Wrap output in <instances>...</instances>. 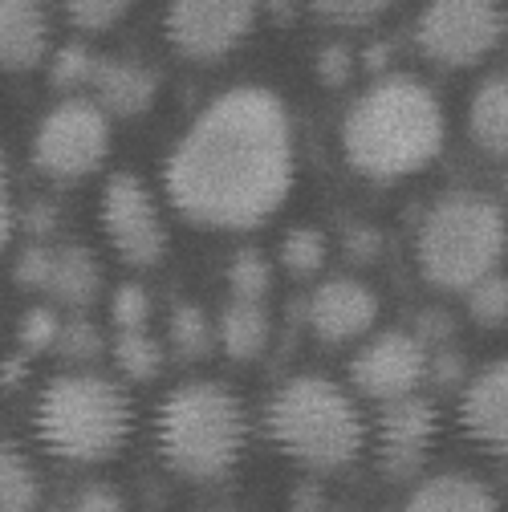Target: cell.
Masks as SVG:
<instances>
[{
    "mask_svg": "<svg viewBox=\"0 0 508 512\" xmlns=\"http://www.w3.org/2000/svg\"><path fill=\"white\" fill-rule=\"evenodd\" d=\"M57 354L70 358V362H90L102 354V334L90 317H66L61 326V342H57Z\"/></svg>",
    "mask_w": 508,
    "mask_h": 512,
    "instance_id": "30",
    "label": "cell"
},
{
    "mask_svg": "<svg viewBox=\"0 0 508 512\" xmlns=\"http://www.w3.org/2000/svg\"><path fill=\"white\" fill-rule=\"evenodd\" d=\"M66 512H126V504H122V496H118L114 488L90 484V488H82V492L70 500Z\"/></svg>",
    "mask_w": 508,
    "mask_h": 512,
    "instance_id": "36",
    "label": "cell"
},
{
    "mask_svg": "<svg viewBox=\"0 0 508 512\" xmlns=\"http://www.w3.org/2000/svg\"><path fill=\"white\" fill-rule=\"evenodd\" d=\"M374 317H378V297L370 285H362L354 277H334L326 285H317L305 305L309 330L330 346L362 338L374 326Z\"/></svg>",
    "mask_w": 508,
    "mask_h": 512,
    "instance_id": "13",
    "label": "cell"
},
{
    "mask_svg": "<svg viewBox=\"0 0 508 512\" xmlns=\"http://www.w3.org/2000/svg\"><path fill=\"white\" fill-rule=\"evenodd\" d=\"M273 322L261 301H228L216 317V342L232 362H252L269 346Z\"/></svg>",
    "mask_w": 508,
    "mask_h": 512,
    "instance_id": "18",
    "label": "cell"
},
{
    "mask_svg": "<svg viewBox=\"0 0 508 512\" xmlns=\"http://www.w3.org/2000/svg\"><path fill=\"white\" fill-rule=\"evenodd\" d=\"M326 512H350V508H326Z\"/></svg>",
    "mask_w": 508,
    "mask_h": 512,
    "instance_id": "43",
    "label": "cell"
},
{
    "mask_svg": "<svg viewBox=\"0 0 508 512\" xmlns=\"http://www.w3.org/2000/svg\"><path fill=\"white\" fill-rule=\"evenodd\" d=\"M98 61L90 45L74 41V45H61L53 57H49V82L57 90H82V86H94V74H98Z\"/></svg>",
    "mask_w": 508,
    "mask_h": 512,
    "instance_id": "27",
    "label": "cell"
},
{
    "mask_svg": "<svg viewBox=\"0 0 508 512\" xmlns=\"http://www.w3.org/2000/svg\"><path fill=\"white\" fill-rule=\"evenodd\" d=\"M224 281L232 289V301H261L273 285V265L261 248H240L224 269Z\"/></svg>",
    "mask_w": 508,
    "mask_h": 512,
    "instance_id": "23",
    "label": "cell"
},
{
    "mask_svg": "<svg viewBox=\"0 0 508 512\" xmlns=\"http://www.w3.org/2000/svg\"><path fill=\"white\" fill-rule=\"evenodd\" d=\"M21 374H25V362H21V358H13V362H5V387H21V382H17Z\"/></svg>",
    "mask_w": 508,
    "mask_h": 512,
    "instance_id": "40",
    "label": "cell"
},
{
    "mask_svg": "<svg viewBox=\"0 0 508 512\" xmlns=\"http://www.w3.org/2000/svg\"><path fill=\"white\" fill-rule=\"evenodd\" d=\"M443 106L411 74L378 78L342 118V155L366 179L423 171L443 147Z\"/></svg>",
    "mask_w": 508,
    "mask_h": 512,
    "instance_id": "2",
    "label": "cell"
},
{
    "mask_svg": "<svg viewBox=\"0 0 508 512\" xmlns=\"http://www.w3.org/2000/svg\"><path fill=\"white\" fill-rule=\"evenodd\" d=\"M90 90H94V102L106 110V118H135V114L151 110V102L159 94V78L143 66V61L102 57Z\"/></svg>",
    "mask_w": 508,
    "mask_h": 512,
    "instance_id": "15",
    "label": "cell"
},
{
    "mask_svg": "<svg viewBox=\"0 0 508 512\" xmlns=\"http://www.w3.org/2000/svg\"><path fill=\"white\" fill-rule=\"evenodd\" d=\"M167 342L179 358H204L212 354V342H216V326L208 322V313L200 305H175L171 317H167Z\"/></svg>",
    "mask_w": 508,
    "mask_h": 512,
    "instance_id": "21",
    "label": "cell"
},
{
    "mask_svg": "<svg viewBox=\"0 0 508 512\" xmlns=\"http://www.w3.org/2000/svg\"><path fill=\"white\" fill-rule=\"evenodd\" d=\"M504 191H508V167H504Z\"/></svg>",
    "mask_w": 508,
    "mask_h": 512,
    "instance_id": "42",
    "label": "cell"
},
{
    "mask_svg": "<svg viewBox=\"0 0 508 512\" xmlns=\"http://www.w3.org/2000/svg\"><path fill=\"white\" fill-rule=\"evenodd\" d=\"M21 220H25V228H29L33 236H45V232H53V224H57V208H53V204H29V208L21 212Z\"/></svg>",
    "mask_w": 508,
    "mask_h": 512,
    "instance_id": "39",
    "label": "cell"
},
{
    "mask_svg": "<svg viewBox=\"0 0 508 512\" xmlns=\"http://www.w3.org/2000/svg\"><path fill=\"white\" fill-rule=\"evenodd\" d=\"M464 305H468V317L480 330H500L508 322V277L492 273V277L476 281L464 293Z\"/></svg>",
    "mask_w": 508,
    "mask_h": 512,
    "instance_id": "26",
    "label": "cell"
},
{
    "mask_svg": "<svg viewBox=\"0 0 508 512\" xmlns=\"http://www.w3.org/2000/svg\"><path fill=\"white\" fill-rule=\"evenodd\" d=\"M508 33V17L484 0H443L419 13L415 45L435 66H476Z\"/></svg>",
    "mask_w": 508,
    "mask_h": 512,
    "instance_id": "8",
    "label": "cell"
},
{
    "mask_svg": "<svg viewBox=\"0 0 508 512\" xmlns=\"http://www.w3.org/2000/svg\"><path fill=\"white\" fill-rule=\"evenodd\" d=\"M53 256H57V248H49L45 240L37 244H25L21 252H17V285L21 289H45L49 293V281H53Z\"/></svg>",
    "mask_w": 508,
    "mask_h": 512,
    "instance_id": "31",
    "label": "cell"
},
{
    "mask_svg": "<svg viewBox=\"0 0 508 512\" xmlns=\"http://www.w3.org/2000/svg\"><path fill=\"white\" fill-rule=\"evenodd\" d=\"M110 151V122L98 102L66 98L57 102L33 131L29 159L49 179H82L102 167Z\"/></svg>",
    "mask_w": 508,
    "mask_h": 512,
    "instance_id": "7",
    "label": "cell"
},
{
    "mask_svg": "<svg viewBox=\"0 0 508 512\" xmlns=\"http://www.w3.org/2000/svg\"><path fill=\"white\" fill-rule=\"evenodd\" d=\"M387 13V5H378V0H334V5H317V17L338 25V29H366L374 25L378 17Z\"/></svg>",
    "mask_w": 508,
    "mask_h": 512,
    "instance_id": "32",
    "label": "cell"
},
{
    "mask_svg": "<svg viewBox=\"0 0 508 512\" xmlns=\"http://www.w3.org/2000/svg\"><path fill=\"white\" fill-rule=\"evenodd\" d=\"M102 293V269L98 256L86 244H66L53 256V281H49V297L70 305V309H86L94 305Z\"/></svg>",
    "mask_w": 508,
    "mask_h": 512,
    "instance_id": "19",
    "label": "cell"
},
{
    "mask_svg": "<svg viewBox=\"0 0 508 512\" xmlns=\"http://www.w3.org/2000/svg\"><path fill=\"white\" fill-rule=\"evenodd\" d=\"M407 512H500V504L484 480L464 472H439L411 492Z\"/></svg>",
    "mask_w": 508,
    "mask_h": 512,
    "instance_id": "17",
    "label": "cell"
},
{
    "mask_svg": "<svg viewBox=\"0 0 508 512\" xmlns=\"http://www.w3.org/2000/svg\"><path fill=\"white\" fill-rule=\"evenodd\" d=\"M114 362L126 378H135V382H147L163 370L167 362V350L143 330V334H118L114 338Z\"/></svg>",
    "mask_w": 508,
    "mask_h": 512,
    "instance_id": "24",
    "label": "cell"
},
{
    "mask_svg": "<svg viewBox=\"0 0 508 512\" xmlns=\"http://www.w3.org/2000/svg\"><path fill=\"white\" fill-rule=\"evenodd\" d=\"M460 423L472 443L492 456H508V358L484 366L460 399Z\"/></svg>",
    "mask_w": 508,
    "mask_h": 512,
    "instance_id": "14",
    "label": "cell"
},
{
    "mask_svg": "<svg viewBox=\"0 0 508 512\" xmlns=\"http://www.w3.org/2000/svg\"><path fill=\"white\" fill-rule=\"evenodd\" d=\"M41 447L70 464H98L122 452L131 435V399L102 374H57L33 407Z\"/></svg>",
    "mask_w": 508,
    "mask_h": 512,
    "instance_id": "6",
    "label": "cell"
},
{
    "mask_svg": "<svg viewBox=\"0 0 508 512\" xmlns=\"http://www.w3.org/2000/svg\"><path fill=\"white\" fill-rule=\"evenodd\" d=\"M147 317H151V297H147L143 285L122 281L110 293V322L118 326V334H143L147 330Z\"/></svg>",
    "mask_w": 508,
    "mask_h": 512,
    "instance_id": "29",
    "label": "cell"
},
{
    "mask_svg": "<svg viewBox=\"0 0 508 512\" xmlns=\"http://www.w3.org/2000/svg\"><path fill=\"white\" fill-rule=\"evenodd\" d=\"M452 330H456V322H452V313H448V309H423V313H419V322H415V338H419L431 354L452 342Z\"/></svg>",
    "mask_w": 508,
    "mask_h": 512,
    "instance_id": "35",
    "label": "cell"
},
{
    "mask_svg": "<svg viewBox=\"0 0 508 512\" xmlns=\"http://www.w3.org/2000/svg\"><path fill=\"white\" fill-rule=\"evenodd\" d=\"M49 53V17L45 9L29 5V0H9L0 9V61L5 70L21 74L41 66V57Z\"/></svg>",
    "mask_w": 508,
    "mask_h": 512,
    "instance_id": "16",
    "label": "cell"
},
{
    "mask_svg": "<svg viewBox=\"0 0 508 512\" xmlns=\"http://www.w3.org/2000/svg\"><path fill=\"white\" fill-rule=\"evenodd\" d=\"M431 374V350L407 334V330H387V334H374L354 358H350V382L378 399V403H395L419 391V382Z\"/></svg>",
    "mask_w": 508,
    "mask_h": 512,
    "instance_id": "10",
    "label": "cell"
},
{
    "mask_svg": "<svg viewBox=\"0 0 508 512\" xmlns=\"http://www.w3.org/2000/svg\"><path fill=\"white\" fill-rule=\"evenodd\" d=\"M98 216H102V232L110 236L114 252L122 256L126 265L151 269V265L163 261V252H167V228H163L159 204L151 200V191H147L143 179L126 175V171L110 175L106 187H102Z\"/></svg>",
    "mask_w": 508,
    "mask_h": 512,
    "instance_id": "9",
    "label": "cell"
},
{
    "mask_svg": "<svg viewBox=\"0 0 508 512\" xmlns=\"http://www.w3.org/2000/svg\"><path fill=\"white\" fill-rule=\"evenodd\" d=\"M265 431L281 452L313 472H338L362 452L358 403L322 374H293L265 403Z\"/></svg>",
    "mask_w": 508,
    "mask_h": 512,
    "instance_id": "4",
    "label": "cell"
},
{
    "mask_svg": "<svg viewBox=\"0 0 508 512\" xmlns=\"http://www.w3.org/2000/svg\"><path fill=\"white\" fill-rule=\"evenodd\" d=\"M439 431V411L423 395H407L378 415V464L391 480H407L423 468L427 447Z\"/></svg>",
    "mask_w": 508,
    "mask_h": 512,
    "instance_id": "12",
    "label": "cell"
},
{
    "mask_svg": "<svg viewBox=\"0 0 508 512\" xmlns=\"http://www.w3.org/2000/svg\"><path fill=\"white\" fill-rule=\"evenodd\" d=\"M293 504H297V508H309V504H317V492H297Z\"/></svg>",
    "mask_w": 508,
    "mask_h": 512,
    "instance_id": "41",
    "label": "cell"
},
{
    "mask_svg": "<svg viewBox=\"0 0 508 512\" xmlns=\"http://www.w3.org/2000/svg\"><path fill=\"white\" fill-rule=\"evenodd\" d=\"M317 78L330 90H342L354 78V53L350 45H322L317 49Z\"/></svg>",
    "mask_w": 508,
    "mask_h": 512,
    "instance_id": "34",
    "label": "cell"
},
{
    "mask_svg": "<svg viewBox=\"0 0 508 512\" xmlns=\"http://www.w3.org/2000/svg\"><path fill=\"white\" fill-rule=\"evenodd\" d=\"M431 378L439 382V387H456V382H464V354L456 350H435L431 354Z\"/></svg>",
    "mask_w": 508,
    "mask_h": 512,
    "instance_id": "38",
    "label": "cell"
},
{
    "mask_svg": "<svg viewBox=\"0 0 508 512\" xmlns=\"http://www.w3.org/2000/svg\"><path fill=\"white\" fill-rule=\"evenodd\" d=\"M155 443L171 472L187 480H220L248 447L244 403L224 382H179L155 411Z\"/></svg>",
    "mask_w": 508,
    "mask_h": 512,
    "instance_id": "3",
    "label": "cell"
},
{
    "mask_svg": "<svg viewBox=\"0 0 508 512\" xmlns=\"http://www.w3.org/2000/svg\"><path fill=\"white\" fill-rule=\"evenodd\" d=\"M257 25V9L236 0H183L163 17L171 49L192 61H220Z\"/></svg>",
    "mask_w": 508,
    "mask_h": 512,
    "instance_id": "11",
    "label": "cell"
},
{
    "mask_svg": "<svg viewBox=\"0 0 508 512\" xmlns=\"http://www.w3.org/2000/svg\"><path fill=\"white\" fill-rule=\"evenodd\" d=\"M346 252L354 261H374V256L383 252V236H378V228H370V224H350L346 228Z\"/></svg>",
    "mask_w": 508,
    "mask_h": 512,
    "instance_id": "37",
    "label": "cell"
},
{
    "mask_svg": "<svg viewBox=\"0 0 508 512\" xmlns=\"http://www.w3.org/2000/svg\"><path fill=\"white\" fill-rule=\"evenodd\" d=\"M61 326H66V317H57V309H49V305H33V309H25L21 326H17V346H21V354L57 350V342H61Z\"/></svg>",
    "mask_w": 508,
    "mask_h": 512,
    "instance_id": "28",
    "label": "cell"
},
{
    "mask_svg": "<svg viewBox=\"0 0 508 512\" xmlns=\"http://www.w3.org/2000/svg\"><path fill=\"white\" fill-rule=\"evenodd\" d=\"M66 17L86 33H102V29H114L126 17V5L122 0H74V5L66 9Z\"/></svg>",
    "mask_w": 508,
    "mask_h": 512,
    "instance_id": "33",
    "label": "cell"
},
{
    "mask_svg": "<svg viewBox=\"0 0 508 512\" xmlns=\"http://www.w3.org/2000/svg\"><path fill=\"white\" fill-rule=\"evenodd\" d=\"M326 256H330V240L317 232V228H293V232H285V240H281V265H285L293 277L322 273Z\"/></svg>",
    "mask_w": 508,
    "mask_h": 512,
    "instance_id": "25",
    "label": "cell"
},
{
    "mask_svg": "<svg viewBox=\"0 0 508 512\" xmlns=\"http://www.w3.org/2000/svg\"><path fill=\"white\" fill-rule=\"evenodd\" d=\"M37 504H41V480L33 464L17 447H5V460H0V512H37Z\"/></svg>",
    "mask_w": 508,
    "mask_h": 512,
    "instance_id": "22",
    "label": "cell"
},
{
    "mask_svg": "<svg viewBox=\"0 0 508 512\" xmlns=\"http://www.w3.org/2000/svg\"><path fill=\"white\" fill-rule=\"evenodd\" d=\"M508 244L504 208L480 191H452L427 208L415 232V265L427 285L468 293L496 273Z\"/></svg>",
    "mask_w": 508,
    "mask_h": 512,
    "instance_id": "5",
    "label": "cell"
},
{
    "mask_svg": "<svg viewBox=\"0 0 508 512\" xmlns=\"http://www.w3.org/2000/svg\"><path fill=\"white\" fill-rule=\"evenodd\" d=\"M468 135L488 155H508V74L484 78L468 106Z\"/></svg>",
    "mask_w": 508,
    "mask_h": 512,
    "instance_id": "20",
    "label": "cell"
},
{
    "mask_svg": "<svg viewBox=\"0 0 508 512\" xmlns=\"http://www.w3.org/2000/svg\"><path fill=\"white\" fill-rule=\"evenodd\" d=\"M289 183V114L265 86L216 94L163 163L171 208L200 228H257L285 204Z\"/></svg>",
    "mask_w": 508,
    "mask_h": 512,
    "instance_id": "1",
    "label": "cell"
}]
</instances>
